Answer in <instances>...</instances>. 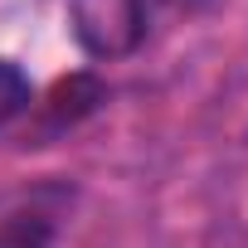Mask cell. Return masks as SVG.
<instances>
[{
  "instance_id": "277c9868",
  "label": "cell",
  "mask_w": 248,
  "mask_h": 248,
  "mask_svg": "<svg viewBox=\"0 0 248 248\" xmlns=\"http://www.w3.org/2000/svg\"><path fill=\"white\" fill-rule=\"evenodd\" d=\"M146 5V20H190V15H204L209 5H219V0H141Z\"/></svg>"
},
{
  "instance_id": "3957f363",
  "label": "cell",
  "mask_w": 248,
  "mask_h": 248,
  "mask_svg": "<svg viewBox=\"0 0 248 248\" xmlns=\"http://www.w3.org/2000/svg\"><path fill=\"white\" fill-rule=\"evenodd\" d=\"M0 248H54V219L49 214H10L0 224Z\"/></svg>"
},
{
  "instance_id": "6da1fadb",
  "label": "cell",
  "mask_w": 248,
  "mask_h": 248,
  "mask_svg": "<svg viewBox=\"0 0 248 248\" xmlns=\"http://www.w3.org/2000/svg\"><path fill=\"white\" fill-rule=\"evenodd\" d=\"M68 30L88 59L112 63L141 49L151 20L141 0H68Z\"/></svg>"
},
{
  "instance_id": "7a4b0ae2",
  "label": "cell",
  "mask_w": 248,
  "mask_h": 248,
  "mask_svg": "<svg viewBox=\"0 0 248 248\" xmlns=\"http://www.w3.org/2000/svg\"><path fill=\"white\" fill-rule=\"evenodd\" d=\"M34 102V83L30 73L15 63V59H0V132L10 127V122H20Z\"/></svg>"
}]
</instances>
